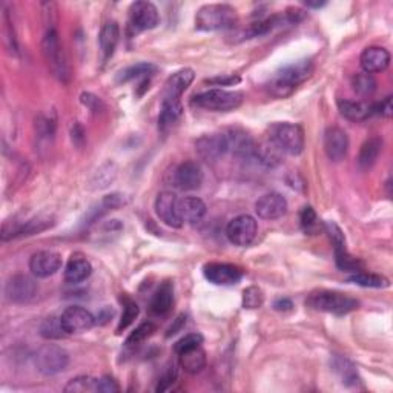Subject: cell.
Returning a JSON list of instances; mask_svg holds the SVG:
<instances>
[{"label":"cell","mask_w":393,"mask_h":393,"mask_svg":"<svg viewBox=\"0 0 393 393\" xmlns=\"http://www.w3.org/2000/svg\"><path fill=\"white\" fill-rule=\"evenodd\" d=\"M62 268V255L56 251H39L30 259V270L37 278L52 277Z\"/></svg>","instance_id":"15"},{"label":"cell","mask_w":393,"mask_h":393,"mask_svg":"<svg viewBox=\"0 0 393 393\" xmlns=\"http://www.w3.org/2000/svg\"><path fill=\"white\" fill-rule=\"evenodd\" d=\"M42 51L52 74L59 80H62V82H66L70 77L68 63H66L62 43H60V39L54 26H50V28L46 30L45 37L42 40Z\"/></svg>","instance_id":"6"},{"label":"cell","mask_w":393,"mask_h":393,"mask_svg":"<svg viewBox=\"0 0 393 393\" xmlns=\"http://www.w3.org/2000/svg\"><path fill=\"white\" fill-rule=\"evenodd\" d=\"M238 22L234 6L226 3L204 5L195 16V28L198 31H223L232 30Z\"/></svg>","instance_id":"2"},{"label":"cell","mask_w":393,"mask_h":393,"mask_svg":"<svg viewBox=\"0 0 393 393\" xmlns=\"http://www.w3.org/2000/svg\"><path fill=\"white\" fill-rule=\"evenodd\" d=\"M324 229L329 234L332 243H334V249L346 248L344 234H343V231L339 229V226H337L334 222H328V223H324Z\"/></svg>","instance_id":"45"},{"label":"cell","mask_w":393,"mask_h":393,"mask_svg":"<svg viewBox=\"0 0 393 393\" xmlns=\"http://www.w3.org/2000/svg\"><path fill=\"white\" fill-rule=\"evenodd\" d=\"M204 278L215 286H234L243 278V270L235 264L208 263L203 268Z\"/></svg>","instance_id":"13"},{"label":"cell","mask_w":393,"mask_h":393,"mask_svg":"<svg viewBox=\"0 0 393 393\" xmlns=\"http://www.w3.org/2000/svg\"><path fill=\"white\" fill-rule=\"evenodd\" d=\"M156 214L164 224L171 228H182L183 220L180 217L178 198L171 191L160 192L156 198Z\"/></svg>","instance_id":"14"},{"label":"cell","mask_w":393,"mask_h":393,"mask_svg":"<svg viewBox=\"0 0 393 393\" xmlns=\"http://www.w3.org/2000/svg\"><path fill=\"white\" fill-rule=\"evenodd\" d=\"M268 138L288 156H299L304 151V131L299 125L278 122L269 126Z\"/></svg>","instance_id":"3"},{"label":"cell","mask_w":393,"mask_h":393,"mask_svg":"<svg viewBox=\"0 0 393 393\" xmlns=\"http://www.w3.org/2000/svg\"><path fill=\"white\" fill-rule=\"evenodd\" d=\"M292 308H294V303L289 298H278L274 303V309L278 312H288L292 310Z\"/></svg>","instance_id":"51"},{"label":"cell","mask_w":393,"mask_h":393,"mask_svg":"<svg viewBox=\"0 0 393 393\" xmlns=\"http://www.w3.org/2000/svg\"><path fill=\"white\" fill-rule=\"evenodd\" d=\"M283 156V152L269 138H266L262 143H257L255 146V160L266 168H275V166L282 164Z\"/></svg>","instance_id":"30"},{"label":"cell","mask_w":393,"mask_h":393,"mask_svg":"<svg viewBox=\"0 0 393 393\" xmlns=\"http://www.w3.org/2000/svg\"><path fill=\"white\" fill-rule=\"evenodd\" d=\"M156 71H157V66L149 62L131 65L128 66V68H125L118 72L117 83H128L131 82V80H136V78H148L149 76L154 74Z\"/></svg>","instance_id":"33"},{"label":"cell","mask_w":393,"mask_h":393,"mask_svg":"<svg viewBox=\"0 0 393 393\" xmlns=\"http://www.w3.org/2000/svg\"><path fill=\"white\" fill-rule=\"evenodd\" d=\"M258 232V224L254 217L248 214L238 215L231 220L228 228H226V237L235 246H249L254 242Z\"/></svg>","instance_id":"8"},{"label":"cell","mask_w":393,"mask_h":393,"mask_svg":"<svg viewBox=\"0 0 393 393\" xmlns=\"http://www.w3.org/2000/svg\"><path fill=\"white\" fill-rule=\"evenodd\" d=\"M178 209L183 223L194 224L202 222L203 217L206 215V204L203 200L197 197H184L178 200Z\"/></svg>","instance_id":"26"},{"label":"cell","mask_w":393,"mask_h":393,"mask_svg":"<svg viewBox=\"0 0 393 393\" xmlns=\"http://www.w3.org/2000/svg\"><path fill=\"white\" fill-rule=\"evenodd\" d=\"M226 138H228V148L232 156L242 160H255L257 143L248 132L242 129H231L226 132Z\"/></svg>","instance_id":"18"},{"label":"cell","mask_w":393,"mask_h":393,"mask_svg":"<svg viewBox=\"0 0 393 393\" xmlns=\"http://www.w3.org/2000/svg\"><path fill=\"white\" fill-rule=\"evenodd\" d=\"M156 332V326L152 323H142L126 339V346H137L148 339Z\"/></svg>","instance_id":"42"},{"label":"cell","mask_w":393,"mask_h":393,"mask_svg":"<svg viewBox=\"0 0 393 393\" xmlns=\"http://www.w3.org/2000/svg\"><path fill=\"white\" fill-rule=\"evenodd\" d=\"M324 151L332 162H341L348 156L349 137L341 128L332 126L324 132Z\"/></svg>","instance_id":"17"},{"label":"cell","mask_w":393,"mask_h":393,"mask_svg":"<svg viewBox=\"0 0 393 393\" xmlns=\"http://www.w3.org/2000/svg\"><path fill=\"white\" fill-rule=\"evenodd\" d=\"M186 323V317L184 315H180L177 319H176V324L174 326H171L169 330H168V337L171 335H176L177 332L182 329V326Z\"/></svg>","instance_id":"53"},{"label":"cell","mask_w":393,"mask_h":393,"mask_svg":"<svg viewBox=\"0 0 393 393\" xmlns=\"http://www.w3.org/2000/svg\"><path fill=\"white\" fill-rule=\"evenodd\" d=\"M180 357V364L184 369V372H188L191 375H195L198 372H202L206 365V354L204 350L200 348H195L192 350L184 352V354L178 355Z\"/></svg>","instance_id":"34"},{"label":"cell","mask_w":393,"mask_h":393,"mask_svg":"<svg viewBox=\"0 0 393 393\" xmlns=\"http://www.w3.org/2000/svg\"><path fill=\"white\" fill-rule=\"evenodd\" d=\"M332 368L337 372V375L341 378V383L346 385H357L359 383L358 370L354 363H350L348 358L335 355L332 359Z\"/></svg>","instance_id":"32"},{"label":"cell","mask_w":393,"mask_h":393,"mask_svg":"<svg viewBox=\"0 0 393 393\" xmlns=\"http://www.w3.org/2000/svg\"><path fill=\"white\" fill-rule=\"evenodd\" d=\"M118 384L111 376H103L98 379V392L102 393H114L118 392Z\"/></svg>","instance_id":"48"},{"label":"cell","mask_w":393,"mask_h":393,"mask_svg":"<svg viewBox=\"0 0 393 393\" xmlns=\"http://www.w3.org/2000/svg\"><path fill=\"white\" fill-rule=\"evenodd\" d=\"M244 100L242 91H226V89H209L202 94H197L192 98V105L198 108L214 111V112H229L240 108Z\"/></svg>","instance_id":"5"},{"label":"cell","mask_w":393,"mask_h":393,"mask_svg":"<svg viewBox=\"0 0 393 393\" xmlns=\"http://www.w3.org/2000/svg\"><path fill=\"white\" fill-rule=\"evenodd\" d=\"M304 5L308 6V8H321V6L326 5V2H310V0H308V2H304Z\"/></svg>","instance_id":"55"},{"label":"cell","mask_w":393,"mask_h":393,"mask_svg":"<svg viewBox=\"0 0 393 393\" xmlns=\"http://www.w3.org/2000/svg\"><path fill=\"white\" fill-rule=\"evenodd\" d=\"M52 218L51 217H34L28 220L25 223H17V222H11L3 224V231H2V240L6 242V240L16 238V237H28V235H36L43 232L46 229H50L52 226Z\"/></svg>","instance_id":"12"},{"label":"cell","mask_w":393,"mask_h":393,"mask_svg":"<svg viewBox=\"0 0 393 393\" xmlns=\"http://www.w3.org/2000/svg\"><path fill=\"white\" fill-rule=\"evenodd\" d=\"M314 62L309 59L298 60L279 68L268 83V89L274 97L286 98L295 92L299 85L309 80L314 74Z\"/></svg>","instance_id":"1"},{"label":"cell","mask_w":393,"mask_h":393,"mask_svg":"<svg viewBox=\"0 0 393 393\" xmlns=\"http://www.w3.org/2000/svg\"><path fill=\"white\" fill-rule=\"evenodd\" d=\"M203 344V337L200 334H188L186 337H183L182 339H178L174 346V350L177 355H182L184 352L192 350L195 348H200Z\"/></svg>","instance_id":"43"},{"label":"cell","mask_w":393,"mask_h":393,"mask_svg":"<svg viewBox=\"0 0 393 393\" xmlns=\"http://www.w3.org/2000/svg\"><path fill=\"white\" fill-rule=\"evenodd\" d=\"M160 22L158 10L151 2H136L129 8V28L134 32L154 30Z\"/></svg>","instance_id":"9"},{"label":"cell","mask_w":393,"mask_h":393,"mask_svg":"<svg viewBox=\"0 0 393 393\" xmlns=\"http://www.w3.org/2000/svg\"><path fill=\"white\" fill-rule=\"evenodd\" d=\"M203 171L197 162H184L174 172V184L182 191H195L203 184Z\"/></svg>","instance_id":"20"},{"label":"cell","mask_w":393,"mask_h":393,"mask_svg":"<svg viewBox=\"0 0 393 393\" xmlns=\"http://www.w3.org/2000/svg\"><path fill=\"white\" fill-rule=\"evenodd\" d=\"M123 204H126V198L125 195H120V194H111V195H106L103 197L100 202L94 206V208H91V211L86 214V224H92L96 223L97 220L102 218L103 215L108 214L111 211H116L118 208H122Z\"/></svg>","instance_id":"27"},{"label":"cell","mask_w":393,"mask_h":393,"mask_svg":"<svg viewBox=\"0 0 393 393\" xmlns=\"http://www.w3.org/2000/svg\"><path fill=\"white\" fill-rule=\"evenodd\" d=\"M349 282L361 286V288H374V289H383L389 286V279L383 275L370 274V272H357L349 277Z\"/></svg>","instance_id":"35"},{"label":"cell","mask_w":393,"mask_h":393,"mask_svg":"<svg viewBox=\"0 0 393 393\" xmlns=\"http://www.w3.org/2000/svg\"><path fill=\"white\" fill-rule=\"evenodd\" d=\"M359 63H361L364 72L376 74V72H383L389 68L390 54L387 50L381 48V46H369L363 51L361 57H359Z\"/></svg>","instance_id":"22"},{"label":"cell","mask_w":393,"mask_h":393,"mask_svg":"<svg viewBox=\"0 0 393 393\" xmlns=\"http://www.w3.org/2000/svg\"><path fill=\"white\" fill-rule=\"evenodd\" d=\"M381 151H383V138L370 137L369 140H365L358 154L359 168H361L363 171L370 169L372 166L378 162Z\"/></svg>","instance_id":"29"},{"label":"cell","mask_w":393,"mask_h":393,"mask_svg":"<svg viewBox=\"0 0 393 393\" xmlns=\"http://www.w3.org/2000/svg\"><path fill=\"white\" fill-rule=\"evenodd\" d=\"M138 317V306L136 301H132L131 298H125L123 301V314L120 318L117 326V334H122L125 329H128L129 326L134 323V319Z\"/></svg>","instance_id":"40"},{"label":"cell","mask_w":393,"mask_h":393,"mask_svg":"<svg viewBox=\"0 0 393 393\" xmlns=\"http://www.w3.org/2000/svg\"><path fill=\"white\" fill-rule=\"evenodd\" d=\"M92 274L89 259L82 254L71 255L65 268V282L70 284H78L88 279Z\"/></svg>","instance_id":"23"},{"label":"cell","mask_w":393,"mask_h":393,"mask_svg":"<svg viewBox=\"0 0 393 393\" xmlns=\"http://www.w3.org/2000/svg\"><path fill=\"white\" fill-rule=\"evenodd\" d=\"M40 335H42L45 339H60L68 334L65 332L60 318L50 317L40 324Z\"/></svg>","instance_id":"39"},{"label":"cell","mask_w":393,"mask_h":393,"mask_svg":"<svg viewBox=\"0 0 393 393\" xmlns=\"http://www.w3.org/2000/svg\"><path fill=\"white\" fill-rule=\"evenodd\" d=\"M172 303H174V286L171 282H164L163 284H160V288L151 299V314L157 317L166 315L172 309Z\"/></svg>","instance_id":"24"},{"label":"cell","mask_w":393,"mask_h":393,"mask_svg":"<svg viewBox=\"0 0 393 393\" xmlns=\"http://www.w3.org/2000/svg\"><path fill=\"white\" fill-rule=\"evenodd\" d=\"M339 114L352 122H363L372 114V105L365 102H357V100H338Z\"/></svg>","instance_id":"28"},{"label":"cell","mask_w":393,"mask_h":393,"mask_svg":"<svg viewBox=\"0 0 393 393\" xmlns=\"http://www.w3.org/2000/svg\"><path fill=\"white\" fill-rule=\"evenodd\" d=\"M37 290L39 288L34 279L28 275L19 274V275L10 278V282L6 283L5 294L10 301L17 303V304H25V303L32 301V299L36 298Z\"/></svg>","instance_id":"11"},{"label":"cell","mask_w":393,"mask_h":393,"mask_svg":"<svg viewBox=\"0 0 393 393\" xmlns=\"http://www.w3.org/2000/svg\"><path fill=\"white\" fill-rule=\"evenodd\" d=\"M255 212L263 220H278L288 212V202L278 192H269L258 198L255 203Z\"/></svg>","instance_id":"19"},{"label":"cell","mask_w":393,"mask_h":393,"mask_svg":"<svg viewBox=\"0 0 393 393\" xmlns=\"http://www.w3.org/2000/svg\"><path fill=\"white\" fill-rule=\"evenodd\" d=\"M299 223H301V228L304 229V232H312L317 229L318 226V218L315 211L310 208V206H306L303 208L301 214H299Z\"/></svg>","instance_id":"44"},{"label":"cell","mask_w":393,"mask_h":393,"mask_svg":"<svg viewBox=\"0 0 393 393\" xmlns=\"http://www.w3.org/2000/svg\"><path fill=\"white\" fill-rule=\"evenodd\" d=\"M335 262L337 266L343 272H352V274H357V272L363 270V262L355 257H352L348 249H335Z\"/></svg>","instance_id":"37"},{"label":"cell","mask_w":393,"mask_h":393,"mask_svg":"<svg viewBox=\"0 0 393 393\" xmlns=\"http://www.w3.org/2000/svg\"><path fill=\"white\" fill-rule=\"evenodd\" d=\"M264 303L263 290L257 286L244 289L243 292V308L244 309H259Z\"/></svg>","instance_id":"41"},{"label":"cell","mask_w":393,"mask_h":393,"mask_svg":"<svg viewBox=\"0 0 393 393\" xmlns=\"http://www.w3.org/2000/svg\"><path fill=\"white\" fill-rule=\"evenodd\" d=\"M65 392L70 393H94L98 392V379L91 376H77L72 378L71 381L66 384Z\"/></svg>","instance_id":"38"},{"label":"cell","mask_w":393,"mask_h":393,"mask_svg":"<svg viewBox=\"0 0 393 393\" xmlns=\"http://www.w3.org/2000/svg\"><path fill=\"white\" fill-rule=\"evenodd\" d=\"M195 151L204 162H217L226 152H229L228 138H226V134L203 136L197 140Z\"/></svg>","instance_id":"16"},{"label":"cell","mask_w":393,"mask_h":393,"mask_svg":"<svg viewBox=\"0 0 393 393\" xmlns=\"http://www.w3.org/2000/svg\"><path fill=\"white\" fill-rule=\"evenodd\" d=\"M34 364L40 374L45 376H54L63 372L70 364V355L65 349L56 344H46L37 350Z\"/></svg>","instance_id":"7"},{"label":"cell","mask_w":393,"mask_h":393,"mask_svg":"<svg viewBox=\"0 0 393 393\" xmlns=\"http://www.w3.org/2000/svg\"><path fill=\"white\" fill-rule=\"evenodd\" d=\"M195 72L191 68H184L174 72L168 80L164 82L163 96L162 100H174V102H180L183 92L189 88L191 83L194 82Z\"/></svg>","instance_id":"21"},{"label":"cell","mask_w":393,"mask_h":393,"mask_svg":"<svg viewBox=\"0 0 393 393\" xmlns=\"http://www.w3.org/2000/svg\"><path fill=\"white\" fill-rule=\"evenodd\" d=\"M206 83L215 85V86H232V85L240 83V77H237V76H220V77L206 80Z\"/></svg>","instance_id":"49"},{"label":"cell","mask_w":393,"mask_h":393,"mask_svg":"<svg viewBox=\"0 0 393 393\" xmlns=\"http://www.w3.org/2000/svg\"><path fill=\"white\" fill-rule=\"evenodd\" d=\"M183 114L182 103L174 100H162V111L158 116V128L162 132H168Z\"/></svg>","instance_id":"31"},{"label":"cell","mask_w":393,"mask_h":393,"mask_svg":"<svg viewBox=\"0 0 393 393\" xmlns=\"http://www.w3.org/2000/svg\"><path fill=\"white\" fill-rule=\"evenodd\" d=\"M112 315H114V310H111L108 308H103L102 310H100V314L96 317V324L108 323L109 319L112 318Z\"/></svg>","instance_id":"52"},{"label":"cell","mask_w":393,"mask_h":393,"mask_svg":"<svg viewBox=\"0 0 393 393\" xmlns=\"http://www.w3.org/2000/svg\"><path fill=\"white\" fill-rule=\"evenodd\" d=\"M82 103H83L85 106H88V108H89L91 111H94V112H98L100 109L103 108L102 100H100V98L96 97V96L89 94V92H86V94H82Z\"/></svg>","instance_id":"50"},{"label":"cell","mask_w":393,"mask_h":393,"mask_svg":"<svg viewBox=\"0 0 393 393\" xmlns=\"http://www.w3.org/2000/svg\"><path fill=\"white\" fill-rule=\"evenodd\" d=\"M376 80L372 74L368 72H361V74H355L352 77V86L358 96L369 97L376 91Z\"/></svg>","instance_id":"36"},{"label":"cell","mask_w":393,"mask_h":393,"mask_svg":"<svg viewBox=\"0 0 393 393\" xmlns=\"http://www.w3.org/2000/svg\"><path fill=\"white\" fill-rule=\"evenodd\" d=\"M60 321H62L66 334L72 335L89 330L96 324V317L82 306H70L60 315Z\"/></svg>","instance_id":"10"},{"label":"cell","mask_w":393,"mask_h":393,"mask_svg":"<svg viewBox=\"0 0 393 393\" xmlns=\"http://www.w3.org/2000/svg\"><path fill=\"white\" fill-rule=\"evenodd\" d=\"M372 114H378V116H383L385 118H390L393 114L392 96L385 97L383 102H379L376 105H372Z\"/></svg>","instance_id":"47"},{"label":"cell","mask_w":393,"mask_h":393,"mask_svg":"<svg viewBox=\"0 0 393 393\" xmlns=\"http://www.w3.org/2000/svg\"><path fill=\"white\" fill-rule=\"evenodd\" d=\"M308 306L319 312H328L334 315H348L359 308V301L341 292L319 290L308 298Z\"/></svg>","instance_id":"4"},{"label":"cell","mask_w":393,"mask_h":393,"mask_svg":"<svg viewBox=\"0 0 393 393\" xmlns=\"http://www.w3.org/2000/svg\"><path fill=\"white\" fill-rule=\"evenodd\" d=\"M118 37H120V28L118 23L114 22V20H112V22H106L102 26V30H100L98 45H100V51H102L103 63L114 54L118 43Z\"/></svg>","instance_id":"25"},{"label":"cell","mask_w":393,"mask_h":393,"mask_svg":"<svg viewBox=\"0 0 393 393\" xmlns=\"http://www.w3.org/2000/svg\"><path fill=\"white\" fill-rule=\"evenodd\" d=\"M176 381H177V369L174 368V365H171V368H168V370L164 372L163 376L160 378L158 385H157V392L168 390Z\"/></svg>","instance_id":"46"},{"label":"cell","mask_w":393,"mask_h":393,"mask_svg":"<svg viewBox=\"0 0 393 393\" xmlns=\"http://www.w3.org/2000/svg\"><path fill=\"white\" fill-rule=\"evenodd\" d=\"M83 136H85V132H83V129H82V126H78V125H77L76 128L72 129V140H74V143L80 146V142H78V140L82 138L83 142H85V137H83Z\"/></svg>","instance_id":"54"}]
</instances>
